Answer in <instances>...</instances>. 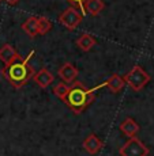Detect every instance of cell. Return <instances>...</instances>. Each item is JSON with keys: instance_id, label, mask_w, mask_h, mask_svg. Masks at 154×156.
Segmentation results:
<instances>
[{"instance_id": "cell-7", "label": "cell", "mask_w": 154, "mask_h": 156, "mask_svg": "<svg viewBox=\"0 0 154 156\" xmlns=\"http://www.w3.org/2000/svg\"><path fill=\"white\" fill-rule=\"evenodd\" d=\"M124 86H126V83H124V80H123V77L117 73H113L112 76H111L108 80H105L104 83L96 86V90H100V88H102V87H108L113 94H117V92H120L123 88H124Z\"/></svg>"}, {"instance_id": "cell-5", "label": "cell", "mask_w": 154, "mask_h": 156, "mask_svg": "<svg viewBox=\"0 0 154 156\" xmlns=\"http://www.w3.org/2000/svg\"><path fill=\"white\" fill-rule=\"evenodd\" d=\"M83 19V15L81 14V11H78L75 7H68L66 11H63L59 15V22L62 23L64 27H67L68 30H75L78 26L81 25Z\"/></svg>"}, {"instance_id": "cell-18", "label": "cell", "mask_w": 154, "mask_h": 156, "mask_svg": "<svg viewBox=\"0 0 154 156\" xmlns=\"http://www.w3.org/2000/svg\"><path fill=\"white\" fill-rule=\"evenodd\" d=\"M6 2H7L10 5H14V4H17V3L19 2V0H6Z\"/></svg>"}, {"instance_id": "cell-17", "label": "cell", "mask_w": 154, "mask_h": 156, "mask_svg": "<svg viewBox=\"0 0 154 156\" xmlns=\"http://www.w3.org/2000/svg\"><path fill=\"white\" fill-rule=\"evenodd\" d=\"M68 2L74 3V4H78V7H79V10H81V14L86 15V10H85V2H86V0H68Z\"/></svg>"}, {"instance_id": "cell-11", "label": "cell", "mask_w": 154, "mask_h": 156, "mask_svg": "<svg viewBox=\"0 0 154 156\" xmlns=\"http://www.w3.org/2000/svg\"><path fill=\"white\" fill-rule=\"evenodd\" d=\"M21 55H18V52L15 50V48L10 44H6L0 48V61L4 62V65H8L17 60Z\"/></svg>"}, {"instance_id": "cell-2", "label": "cell", "mask_w": 154, "mask_h": 156, "mask_svg": "<svg viewBox=\"0 0 154 156\" xmlns=\"http://www.w3.org/2000/svg\"><path fill=\"white\" fill-rule=\"evenodd\" d=\"M96 91H97L96 87L87 88L82 82H74L72 86L70 87V90H68L67 97L64 98L63 102L75 114H81L96 99V94H94Z\"/></svg>"}, {"instance_id": "cell-4", "label": "cell", "mask_w": 154, "mask_h": 156, "mask_svg": "<svg viewBox=\"0 0 154 156\" xmlns=\"http://www.w3.org/2000/svg\"><path fill=\"white\" fill-rule=\"evenodd\" d=\"M149 154H150V149L147 148L137 136L130 137V139L123 144L122 148H119L120 156H147Z\"/></svg>"}, {"instance_id": "cell-16", "label": "cell", "mask_w": 154, "mask_h": 156, "mask_svg": "<svg viewBox=\"0 0 154 156\" xmlns=\"http://www.w3.org/2000/svg\"><path fill=\"white\" fill-rule=\"evenodd\" d=\"M68 90H70V86L66 84V83H57V84L53 87V94L56 95L59 99L64 101V98L67 97Z\"/></svg>"}, {"instance_id": "cell-14", "label": "cell", "mask_w": 154, "mask_h": 156, "mask_svg": "<svg viewBox=\"0 0 154 156\" xmlns=\"http://www.w3.org/2000/svg\"><path fill=\"white\" fill-rule=\"evenodd\" d=\"M22 29L29 37L34 38L38 34V23H37V16H30L28 20L22 23Z\"/></svg>"}, {"instance_id": "cell-8", "label": "cell", "mask_w": 154, "mask_h": 156, "mask_svg": "<svg viewBox=\"0 0 154 156\" xmlns=\"http://www.w3.org/2000/svg\"><path fill=\"white\" fill-rule=\"evenodd\" d=\"M57 73H59V76L62 77L63 83H67L68 84V83L75 82V79H77L78 75H79V71H78L71 62H64V64L59 68Z\"/></svg>"}, {"instance_id": "cell-12", "label": "cell", "mask_w": 154, "mask_h": 156, "mask_svg": "<svg viewBox=\"0 0 154 156\" xmlns=\"http://www.w3.org/2000/svg\"><path fill=\"white\" fill-rule=\"evenodd\" d=\"M96 44H97V40H96L93 35L87 34V33H83L77 40V46L79 48L82 52H89L93 46H96Z\"/></svg>"}, {"instance_id": "cell-3", "label": "cell", "mask_w": 154, "mask_h": 156, "mask_svg": "<svg viewBox=\"0 0 154 156\" xmlns=\"http://www.w3.org/2000/svg\"><path fill=\"white\" fill-rule=\"evenodd\" d=\"M150 75L147 73L141 65H134L127 73L123 76L126 84H128L134 91H141L143 90V87L150 82Z\"/></svg>"}, {"instance_id": "cell-6", "label": "cell", "mask_w": 154, "mask_h": 156, "mask_svg": "<svg viewBox=\"0 0 154 156\" xmlns=\"http://www.w3.org/2000/svg\"><path fill=\"white\" fill-rule=\"evenodd\" d=\"M82 147L89 155H97L102 149V147H104V141L100 139L97 134L90 133V134H87L86 139L83 140Z\"/></svg>"}, {"instance_id": "cell-13", "label": "cell", "mask_w": 154, "mask_h": 156, "mask_svg": "<svg viewBox=\"0 0 154 156\" xmlns=\"http://www.w3.org/2000/svg\"><path fill=\"white\" fill-rule=\"evenodd\" d=\"M105 8V3L102 0H86L85 2V10L86 14H90L93 16L98 15Z\"/></svg>"}, {"instance_id": "cell-9", "label": "cell", "mask_w": 154, "mask_h": 156, "mask_svg": "<svg viewBox=\"0 0 154 156\" xmlns=\"http://www.w3.org/2000/svg\"><path fill=\"white\" fill-rule=\"evenodd\" d=\"M33 79H34V82L37 83L41 88H48V87L53 83V79H55V77H53V75L49 72V69L41 68L40 71L34 73Z\"/></svg>"}, {"instance_id": "cell-10", "label": "cell", "mask_w": 154, "mask_h": 156, "mask_svg": "<svg viewBox=\"0 0 154 156\" xmlns=\"http://www.w3.org/2000/svg\"><path fill=\"white\" fill-rule=\"evenodd\" d=\"M119 128H120V130L128 137V139L130 137H135L137 133L139 132V129H141V126L138 125V122L135 121L134 118H131V117H127L124 121L120 124Z\"/></svg>"}, {"instance_id": "cell-15", "label": "cell", "mask_w": 154, "mask_h": 156, "mask_svg": "<svg viewBox=\"0 0 154 156\" xmlns=\"http://www.w3.org/2000/svg\"><path fill=\"white\" fill-rule=\"evenodd\" d=\"M37 23H38V34H47L52 29V22L48 18L37 16Z\"/></svg>"}, {"instance_id": "cell-1", "label": "cell", "mask_w": 154, "mask_h": 156, "mask_svg": "<svg viewBox=\"0 0 154 156\" xmlns=\"http://www.w3.org/2000/svg\"><path fill=\"white\" fill-rule=\"evenodd\" d=\"M33 56H34V50H32L25 58L22 56H19L11 64L4 65V68L2 69V75L4 76V79L14 88L23 87L34 76V69L30 65V60H32Z\"/></svg>"}, {"instance_id": "cell-19", "label": "cell", "mask_w": 154, "mask_h": 156, "mask_svg": "<svg viewBox=\"0 0 154 156\" xmlns=\"http://www.w3.org/2000/svg\"><path fill=\"white\" fill-rule=\"evenodd\" d=\"M0 3H2V0H0Z\"/></svg>"}]
</instances>
